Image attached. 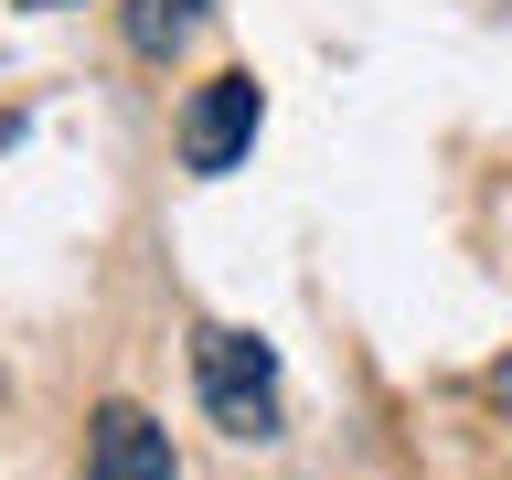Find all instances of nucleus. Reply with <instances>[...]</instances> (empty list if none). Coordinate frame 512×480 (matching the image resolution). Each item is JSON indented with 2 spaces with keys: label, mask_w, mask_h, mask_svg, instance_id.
<instances>
[{
  "label": "nucleus",
  "mask_w": 512,
  "mask_h": 480,
  "mask_svg": "<svg viewBox=\"0 0 512 480\" xmlns=\"http://www.w3.org/2000/svg\"><path fill=\"white\" fill-rule=\"evenodd\" d=\"M491 406H502V416H512V363H502V374H491Z\"/></svg>",
  "instance_id": "obj_5"
},
{
  "label": "nucleus",
  "mask_w": 512,
  "mask_h": 480,
  "mask_svg": "<svg viewBox=\"0 0 512 480\" xmlns=\"http://www.w3.org/2000/svg\"><path fill=\"white\" fill-rule=\"evenodd\" d=\"M256 118H267V96H256V75H214V86L182 107V171H203V182H224L235 160L256 150Z\"/></svg>",
  "instance_id": "obj_2"
},
{
  "label": "nucleus",
  "mask_w": 512,
  "mask_h": 480,
  "mask_svg": "<svg viewBox=\"0 0 512 480\" xmlns=\"http://www.w3.org/2000/svg\"><path fill=\"white\" fill-rule=\"evenodd\" d=\"M86 480H182L171 470V438L150 427V406H96V427H86Z\"/></svg>",
  "instance_id": "obj_3"
},
{
  "label": "nucleus",
  "mask_w": 512,
  "mask_h": 480,
  "mask_svg": "<svg viewBox=\"0 0 512 480\" xmlns=\"http://www.w3.org/2000/svg\"><path fill=\"white\" fill-rule=\"evenodd\" d=\"M192 384H203V416L224 438H278V352L256 331H192Z\"/></svg>",
  "instance_id": "obj_1"
},
{
  "label": "nucleus",
  "mask_w": 512,
  "mask_h": 480,
  "mask_svg": "<svg viewBox=\"0 0 512 480\" xmlns=\"http://www.w3.org/2000/svg\"><path fill=\"white\" fill-rule=\"evenodd\" d=\"M203 11H214V0H128V54L171 64L192 32H203Z\"/></svg>",
  "instance_id": "obj_4"
},
{
  "label": "nucleus",
  "mask_w": 512,
  "mask_h": 480,
  "mask_svg": "<svg viewBox=\"0 0 512 480\" xmlns=\"http://www.w3.org/2000/svg\"><path fill=\"white\" fill-rule=\"evenodd\" d=\"M22 11H75V0H22Z\"/></svg>",
  "instance_id": "obj_6"
}]
</instances>
